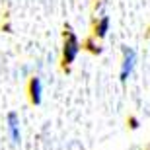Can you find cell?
Listing matches in <instances>:
<instances>
[{"mask_svg": "<svg viewBox=\"0 0 150 150\" xmlns=\"http://www.w3.org/2000/svg\"><path fill=\"white\" fill-rule=\"evenodd\" d=\"M80 53V41H78L76 33H74L70 28H67V33H64V47H62V61L64 64H70L74 62V59Z\"/></svg>", "mask_w": 150, "mask_h": 150, "instance_id": "6da1fadb", "label": "cell"}, {"mask_svg": "<svg viewBox=\"0 0 150 150\" xmlns=\"http://www.w3.org/2000/svg\"><path fill=\"white\" fill-rule=\"evenodd\" d=\"M134 64H137V53L133 49L125 47L123 49V64H121V82H127L129 76L133 74Z\"/></svg>", "mask_w": 150, "mask_h": 150, "instance_id": "7a4b0ae2", "label": "cell"}, {"mask_svg": "<svg viewBox=\"0 0 150 150\" xmlns=\"http://www.w3.org/2000/svg\"><path fill=\"white\" fill-rule=\"evenodd\" d=\"M6 129H8V134H10L12 144H14V146L22 144V129H20V119H18V115L14 111L8 113V117H6Z\"/></svg>", "mask_w": 150, "mask_h": 150, "instance_id": "3957f363", "label": "cell"}, {"mask_svg": "<svg viewBox=\"0 0 150 150\" xmlns=\"http://www.w3.org/2000/svg\"><path fill=\"white\" fill-rule=\"evenodd\" d=\"M29 98L33 101L35 105L41 103L43 100V82H41V78H31V82H29Z\"/></svg>", "mask_w": 150, "mask_h": 150, "instance_id": "277c9868", "label": "cell"}, {"mask_svg": "<svg viewBox=\"0 0 150 150\" xmlns=\"http://www.w3.org/2000/svg\"><path fill=\"white\" fill-rule=\"evenodd\" d=\"M94 31H96V35H98V37H105L107 31H109V18H107V16H101L100 22L96 23Z\"/></svg>", "mask_w": 150, "mask_h": 150, "instance_id": "5b68a950", "label": "cell"}, {"mask_svg": "<svg viewBox=\"0 0 150 150\" xmlns=\"http://www.w3.org/2000/svg\"><path fill=\"white\" fill-rule=\"evenodd\" d=\"M88 49L92 51V53H101V47H96V45L92 43V41H90V43H88Z\"/></svg>", "mask_w": 150, "mask_h": 150, "instance_id": "8992f818", "label": "cell"}, {"mask_svg": "<svg viewBox=\"0 0 150 150\" xmlns=\"http://www.w3.org/2000/svg\"><path fill=\"white\" fill-rule=\"evenodd\" d=\"M129 125H131V129H139V121H137L134 117H131V119H129Z\"/></svg>", "mask_w": 150, "mask_h": 150, "instance_id": "52a82bcc", "label": "cell"}]
</instances>
